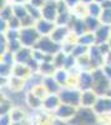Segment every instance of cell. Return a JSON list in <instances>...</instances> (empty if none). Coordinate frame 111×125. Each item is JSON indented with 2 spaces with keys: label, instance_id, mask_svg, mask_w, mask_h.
<instances>
[{
  "label": "cell",
  "instance_id": "cell-3",
  "mask_svg": "<svg viewBox=\"0 0 111 125\" xmlns=\"http://www.w3.org/2000/svg\"><path fill=\"white\" fill-rule=\"evenodd\" d=\"M55 26H56V24L54 21H49V20H45L43 18L37 20L35 24V29L37 30L40 36H50V34L53 33Z\"/></svg>",
  "mask_w": 111,
  "mask_h": 125
},
{
  "label": "cell",
  "instance_id": "cell-5",
  "mask_svg": "<svg viewBox=\"0 0 111 125\" xmlns=\"http://www.w3.org/2000/svg\"><path fill=\"white\" fill-rule=\"evenodd\" d=\"M87 13L90 16H94V18H100V15H101L102 13V8L100 4L97 3H91L90 5H87Z\"/></svg>",
  "mask_w": 111,
  "mask_h": 125
},
{
  "label": "cell",
  "instance_id": "cell-15",
  "mask_svg": "<svg viewBox=\"0 0 111 125\" xmlns=\"http://www.w3.org/2000/svg\"><path fill=\"white\" fill-rule=\"evenodd\" d=\"M56 1H59V0H56Z\"/></svg>",
  "mask_w": 111,
  "mask_h": 125
},
{
  "label": "cell",
  "instance_id": "cell-7",
  "mask_svg": "<svg viewBox=\"0 0 111 125\" xmlns=\"http://www.w3.org/2000/svg\"><path fill=\"white\" fill-rule=\"evenodd\" d=\"M96 115H97V123L100 125H111V111L96 114Z\"/></svg>",
  "mask_w": 111,
  "mask_h": 125
},
{
  "label": "cell",
  "instance_id": "cell-10",
  "mask_svg": "<svg viewBox=\"0 0 111 125\" xmlns=\"http://www.w3.org/2000/svg\"><path fill=\"white\" fill-rule=\"evenodd\" d=\"M64 1H65V4L69 6L70 10L75 9L79 4H81V0H64Z\"/></svg>",
  "mask_w": 111,
  "mask_h": 125
},
{
  "label": "cell",
  "instance_id": "cell-8",
  "mask_svg": "<svg viewBox=\"0 0 111 125\" xmlns=\"http://www.w3.org/2000/svg\"><path fill=\"white\" fill-rule=\"evenodd\" d=\"M14 16V11H13V4H9L8 6L1 9V20L9 21L10 19Z\"/></svg>",
  "mask_w": 111,
  "mask_h": 125
},
{
  "label": "cell",
  "instance_id": "cell-13",
  "mask_svg": "<svg viewBox=\"0 0 111 125\" xmlns=\"http://www.w3.org/2000/svg\"><path fill=\"white\" fill-rule=\"evenodd\" d=\"M94 1H95V3H97V4H100V5H101V4H102V3L105 1V0H94Z\"/></svg>",
  "mask_w": 111,
  "mask_h": 125
},
{
  "label": "cell",
  "instance_id": "cell-11",
  "mask_svg": "<svg viewBox=\"0 0 111 125\" xmlns=\"http://www.w3.org/2000/svg\"><path fill=\"white\" fill-rule=\"evenodd\" d=\"M29 0H11V4H28Z\"/></svg>",
  "mask_w": 111,
  "mask_h": 125
},
{
  "label": "cell",
  "instance_id": "cell-2",
  "mask_svg": "<svg viewBox=\"0 0 111 125\" xmlns=\"http://www.w3.org/2000/svg\"><path fill=\"white\" fill-rule=\"evenodd\" d=\"M41 15H43V19L45 20H49V21H56L57 19V1L56 0H47L46 4L43 6L41 9Z\"/></svg>",
  "mask_w": 111,
  "mask_h": 125
},
{
  "label": "cell",
  "instance_id": "cell-4",
  "mask_svg": "<svg viewBox=\"0 0 111 125\" xmlns=\"http://www.w3.org/2000/svg\"><path fill=\"white\" fill-rule=\"evenodd\" d=\"M13 71H14V76L20 78L23 80H26L33 75L31 69H30V66H28L26 64H16L13 68Z\"/></svg>",
  "mask_w": 111,
  "mask_h": 125
},
{
  "label": "cell",
  "instance_id": "cell-9",
  "mask_svg": "<svg viewBox=\"0 0 111 125\" xmlns=\"http://www.w3.org/2000/svg\"><path fill=\"white\" fill-rule=\"evenodd\" d=\"M46 1L47 0H29V4L30 5H33V6H35V8H39V9H43V6L46 4Z\"/></svg>",
  "mask_w": 111,
  "mask_h": 125
},
{
  "label": "cell",
  "instance_id": "cell-1",
  "mask_svg": "<svg viewBox=\"0 0 111 125\" xmlns=\"http://www.w3.org/2000/svg\"><path fill=\"white\" fill-rule=\"evenodd\" d=\"M40 34L37 33V30L35 26L31 28H21L20 29V41H21L23 46H34L36 43L40 40Z\"/></svg>",
  "mask_w": 111,
  "mask_h": 125
},
{
  "label": "cell",
  "instance_id": "cell-14",
  "mask_svg": "<svg viewBox=\"0 0 111 125\" xmlns=\"http://www.w3.org/2000/svg\"><path fill=\"white\" fill-rule=\"evenodd\" d=\"M9 1H10V3H11V0H9Z\"/></svg>",
  "mask_w": 111,
  "mask_h": 125
},
{
  "label": "cell",
  "instance_id": "cell-6",
  "mask_svg": "<svg viewBox=\"0 0 111 125\" xmlns=\"http://www.w3.org/2000/svg\"><path fill=\"white\" fill-rule=\"evenodd\" d=\"M99 20H100V23H101V25L111 26V9L102 10V13H101V15H100Z\"/></svg>",
  "mask_w": 111,
  "mask_h": 125
},
{
  "label": "cell",
  "instance_id": "cell-12",
  "mask_svg": "<svg viewBox=\"0 0 111 125\" xmlns=\"http://www.w3.org/2000/svg\"><path fill=\"white\" fill-rule=\"evenodd\" d=\"M91 3H94V0H81V4L84 5H90Z\"/></svg>",
  "mask_w": 111,
  "mask_h": 125
}]
</instances>
